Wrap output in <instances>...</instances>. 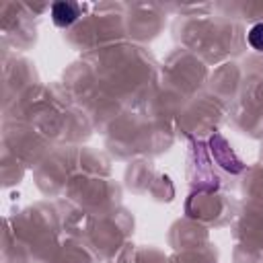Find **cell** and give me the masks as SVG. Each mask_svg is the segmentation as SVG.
Here are the masks:
<instances>
[{"mask_svg": "<svg viewBox=\"0 0 263 263\" xmlns=\"http://www.w3.org/2000/svg\"><path fill=\"white\" fill-rule=\"evenodd\" d=\"M51 18L58 27H68L78 18V6L72 2H55L51 6Z\"/></svg>", "mask_w": 263, "mask_h": 263, "instance_id": "6da1fadb", "label": "cell"}, {"mask_svg": "<svg viewBox=\"0 0 263 263\" xmlns=\"http://www.w3.org/2000/svg\"><path fill=\"white\" fill-rule=\"evenodd\" d=\"M249 43H251L253 49L263 51V23L255 25V27L249 31Z\"/></svg>", "mask_w": 263, "mask_h": 263, "instance_id": "7a4b0ae2", "label": "cell"}]
</instances>
